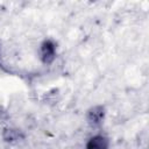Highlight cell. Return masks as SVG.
<instances>
[{
  "label": "cell",
  "mask_w": 149,
  "mask_h": 149,
  "mask_svg": "<svg viewBox=\"0 0 149 149\" xmlns=\"http://www.w3.org/2000/svg\"><path fill=\"white\" fill-rule=\"evenodd\" d=\"M56 56V45L52 41L45 40L40 47V57L44 64H50Z\"/></svg>",
  "instance_id": "obj_1"
},
{
  "label": "cell",
  "mask_w": 149,
  "mask_h": 149,
  "mask_svg": "<svg viewBox=\"0 0 149 149\" xmlns=\"http://www.w3.org/2000/svg\"><path fill=\"white\" fill-rule=\"evenodd\" d=\"M86 118L91 125H99L105 118V108L102 106H94L88 109Z\"/></svg>",
  "instance_id": "obj_2"
},
{
  "label": "cell",
  "mask_w": 149,
  "mask_h": 149,
  "mask_svg": "<svg viewBox=\"0 0 149 149\" xmlns=\"http://www.w3.org/2000/svg\"><path fill=\"white\" fill-rule=\"evenodd\" d=\"M109 140L104 135H95L86 143V149H108Z\"/></svg>",
  "instance_id": "obj_3"
},
{
  "label": "cell",
  "mask_w": 149,
  "mask_h": 149,
  "mask_svg": "<svg viewBox=\"0 0 149 149\" xmlns=\"http://www.w3.org/2000/svg\"><path fill=\"white\" fill-rule=\"evenodd\" d=\"M2 136H3V140H5V141L10 142V143L17 142V141H20V140L23 139V134H22L21 132H19L17 129H12V128L5 129Z\"/></svg>",
  "instance_id": "obj_4"
}]
</instances>
